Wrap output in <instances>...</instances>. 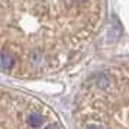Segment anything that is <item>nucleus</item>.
Wrapping results in <instances>:
<instances>
[{
    "mask_svg": "<svg viewBox=\"0 0 129 129\" xmlns=\"http://www.w3.org/2000/svg\"><path fill=\"white\" fill-rule=\"evenodd\" d=\"M76 129H129V62L88 78L77 96Z\"/></svg>",
    "mask_w": 129,
    "mask_h": 129,
    "instance_id": "obj_2",
    "label": "nucleus"
},
{
    "mask_svg": "<svg viewBox=\"0 0 129 129\" xmlns=\"http://www.w3.org/2000/svg\"><path fill=\"white\" fill-rule=\"evenodd\" d=\"M0 129H64L55 112L44 102L18 90H2Z\"/></svg>",
    "mask_w": 129,
    "mask_h": 129,
    "instance_id": "obj_3",
    "label": "nucleus"
},
{
    "mask_svg": "<svg viewBox=\"0 0 129 129\" xmlns=\"http://www.w3.org/2000/svg\"><path fill=\"white\" fill-rule=\"evenodd\" d=\"M106 0H2V70L41 78L76 65L99 36Z\"/></svg>",
    "mask_w": 129,
    "mask_h": 129,
    "instance_id": "obj_1",
    "label": "nucleus"
}]
</instances>
